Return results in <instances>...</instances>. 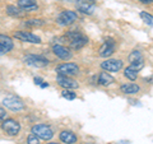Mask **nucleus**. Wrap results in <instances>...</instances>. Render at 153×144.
<instances>
[{"label": "nucleus", "mask_w": 153, "mask_h": 144, "mask_svg": "<svg viewBox=\"0 0 153 144\" xmlns=\"http://www.w3.org/2000/svg\"><path fill=\"white\" fill-rule=\"evenodd\" d=\"M7 13L9 14V16H12V17H22L23 14H25V10H22L21 8H17V7H14V5H9L7 8Z\"/></svg>", "instance_id": "nucleus-19"}, {"label": "nucleus", "mask_w": 153, "mask_h": 144, "mask_svg": "<svg viewBox=\"0 0 153 144\" xmlns=\"http://www.w3.org/2000/svg\"><path fill=\"white\" fill-rule=\"evenodd\" d=\"M98 83L101 85H105V87H107L111 83H114V78L110 74H107L106 71H102L101 74L98 75Z\"/></svg>", "instance_id": "nucleus-18"}, {"label": "nucleus", "mask_w": 153, "mask_h": 144, "mask_svg": "<svg viewBox=\"0 0 153 144\" xmlns=\"http://www.w3.org/2000/svg\"><path fill=\"white\" fill-rule=\"evenodd\" d=\"M142 59L143 57H142V54H140L139 50H134V51L130 52V55H129V61H130V64L135 63V61H139Z\"/></svg>", "instance_id": "nucleus-21"}, {"label": "nucleus", "mask_w": 153, "mask_h": 144, "mask_svg": "<svg viewBox=\"0 0 153 144\" xmlns=\"http://www.w3.org/2000/svg\"><path fill=\"white\" fill-rule=\"evenodd\" d=\"M66 37L69 38V42H70V47L73 50H79L87 44L88 40L87 37H84L82 33L76 32V31H71L66 33Z\"/></svg>", "instance_id": "nucleus-1"}, {"label": "nucleus", "mask_w": 153, "mask_h": 144, "mask_svg": "<svg viewBox=\"0 0 153 144\" xmlns=\"http://www.w3.org/2000/svg\"><path fill=\"white\" fill-rule=\"evenodd\" d=\"M26 26H30V27H41V26H44V21H41V19H30V21L26 22Z\"/></svg>", "instance_id": "nucleus-23"}, {"label": "nucleus", "mask_w": 153, "mask_h": 144, "mask_svg": "<svg viewBox=\"0 0 153 144\" xmlns=\"http://www.w3.org/2000/svg\"><path fill=\"white\" fill-rule=\"evenodd\" d=\"M60 140L66 143V144H74V143H76V140H78V138H76V135L73 131L64 130V131L60 133Z\"/></svg>", "instance_id": "nucleus-16"}, {"label": "nucleus", "mask_w": 153, "mask_h": 144, "mask_svg": "<svg viewBox=\"0 0 153 144\" xmlns=\"http://www.w3.org/2000/svg\"><path fill=\"white\" fill-rule=\"evenodd\" d=\"M14 37L18 38L19 41H23V42H31V44H40L41 42V38L33 35L31 32H26V31H19L14 33Z\"/></svg>", "instance_id": "nucleus-8"}, {"label": "nucleus", "mask_w": 153, "mask_h": 144, "mask_svg": "<svg viewBox=\"0 0 153 144\" xmlns=\"http://www.w3.org/2000/svg\"><path fill=\"white\" fill-rule=\"evenodd\" d=\"M13 49V41L9 36L0 35V54H7Z\"/></svg>", "instance_id": "nucleus-13"}, {"label": "nucleus", "mask_w": 153, "mask_h": 144, "mask_svg": "<svg viewBox=\"0 0 153 144\" xmlns=\"http://www.w3.org/2000/svg\"><path fill=\"white\" fill-rule=\"evenodd\" d=\"M18 7L22 9V10H27V12H33L37 10V3L36 0H18Z\"/></svg>", "instance_id": "nucleus-15"}, {"label": "nucleus", "mask_w": 153, "mask_h": 144, "mask_svg": "<svg viewBox=\"0 0 153 144\" xmlns=\"http://www.w3.org/2000/svg\"><path fill=\"white\" fill-rule=\"evenodd\" d=\"M1 128L3 130L5 131L8 135H17L21 130V125H19V122L16 121V120L13 119H8L5 120L3 124H1Z\"/></svg>", "instance_id": "nucleus-6"}, {"label": "nucleus", "mask_w": 153, "mask_h": 144, "mask_svg": "<svg viewBox=\"0 0 153 144\" xmlns=\"http://www.w3.org/2000/svg\"><path fill=\"white\" fill-rule=\"evenodd\" d=\"M32 133L40 139H44V140H50V139L54 137L52 129L49 125H45V124H38V125H35L32 128Z\"/></svg>", "instance_id": "nucleus-2"}, {"label": "nucleus", "mask_w": 153, "mask_h": 144, "mask_svg": "<svg viewBox=\"0 0 153 144\" xmlns=\"http://www.w3.org/2000/svg\"><path fill=\"white\" fill-rule=\"evenodd\" d=\"M42 82H44V80H42L41 78H35V83L38 84V85H41V84H42Z\"/></svg>", "instance_id": "nucleus-27"}, {"label": "nucleus", "mask_w": 153, "mask_h": 144, "mask_svg": "<svg viewBox=\"0 0 153 144\" xmlns=\"http://www.w3.org/2000/svg\"><path fill=\"white\" fill-rule=\"evenodd\" d=\"M61 96H63L64 98H66V99H74L76 97V94L74 92H70L69 89H64L63 93H61Z\"/></svg>", "instance_id": "nucleus-24"}, {"label": "nucleus", "mask_w": 153, "mask_h": 144, "mask_svg": "<svg viewBox=\"0 0 153 144\" xmlns=\"http://www.w3.org/2000/svg\"><path fill=\"white\" fill-rule=\"evenodd\" d=\"M25 63L27 65L35 66V68H44V66L49 65V60L40 55H27L25 57Z\"/></svg>", "instance_id": "nucleus-4"}, {"label": "nucleus", "mask_w": 153, "mask_h": 144, "mask_svg": "<svg viewBox=\"0 0 153 144\" xmlns=\"http://www.w3.org/2000/svg\"><path fill=\"white\" fill-rule=\"evenodd\" d=\"M56 82H57V84L61 85V87L65 88V89L78 88L79 87V84L76 83L74 79L69 78V76H65V75H59V76H57V79H56Z\"/></svg>", "instance_id": "nucleus-12"}, {"label": "nucleus", "mask_w": 153, "mask_h": 144, "mask_svg": "<svg viewBox=\"0 0 153 144\" xmlns=\"http://www.w3.org/2000/svg\"><path fill=\"white\" fill-rule=\"evenodd\" d=\"M76 19H78V16H76L75 12H73V10H64L63 13L59 14L56 22L59 23V24H61V26H70V24H73Z\"/></svg>", "instance_id": "nucleus-3"}, {"label": "nucleus", "mask_w": 153, "mask_h": 144, "mask_svg": "<svg viewBox=\"0 0 153 144\" xmlns=\"http://www.w3.org/2000/svg\"><path fill=\"white\" fill-rule=\"evenodd\" d=\"M40 87H41V88H46V87H49V84H47V83H42Z\"/></svg>", "instance_id": "nucleus-29"}, {"label": "nucleus", "mask_w": 153, "mask_h": 144, "mask_svg": "<svg viewBox=\"0 0 153 144\" xmlns=\"http://www.w3.org/2000/svg\"><path fill=\"white\" fill-rule=\"evenodd\" d=\"M66 1H78V0H66Z\"/></svg>", "instance_id": "nucleus-30"}, {"label": "nucleus", "mask_w": 153, "mask_h": 144, "mask_svg": "<svg viewBox=\"0 0 153 144\" xmlns=\"http://www.w3.org/2000/svg\"><path fill=\"white\" fill-rule=\"evenodd\" d=\"M140 18L147 23L148 26H153V16H152V14H148L146 12H142L140 13Z\"/></svg>", "instance_id": "nucleus-22"}, {"label": "nucleus", "mask_w": 153, "mask_h": 144, "mask_svg": "<svg viewBox=\"0 0 153 144\" xmlns=\"http://www.w3.org/2000/svg\"><path fill=\"white\" fill-rule=\"evenodd\" d=\"M78 65L73 64V63H65V64H61L56 68V71L59 75H65V76H70V75H74L78 73Z\"/></svg>", "instance_id": "nucleus-5"}, {"label": "nucleus", "mask_w": 153, "mask_h": 144, "mask_svg": "<svg viewBox=\"0 0 153 144\" xmlns=\"http://www.w3.org/2000/svg\"><path fill=\"white\" fill-rule=\"evenodd\" d=\"M120 89H121V92L125 93V94H134V93H138L140 91L139 85H137V84H134V83L123 84L121 87H120Z\"/></svg>", "instance_id": "nucleus-17"}, {"label": "nucleus", "mask_w": 153, "mask_h": 144, "mask_svg": "<svg viewBox=\"0 0 153 144\" xmlns=\"http://www.w3.org/2000/svg\"><path fill=\"white\" fill-rule=\"evenodd\" d=\"M96 7V0H78L76 8L84 14H92Z\"/></svg>", "instance_id": "nucleus-9"}, {"label": "nucleus", "mask_w": 153, "mask_h": 144, "mask_svg": "<svg viewBox=\"0 0 153 144\" xmlns=\"http://www.w3.org/2000/svg\"><path fill=\"white\" fill-rule=\"evenodd\" d=\"M124 74H125L126 78L130 79V80H135L138 78V70L131 68V66H128V68L125 69V71H124Z\"/></svg>", "instance_id": "nucleus-20"}, {"label": "nucleus", "mask_w": 153, "mask_h": 144, "mask_svg": "<svg viewBox=\"0 0 153 144\" xmlns=\"http://www.w3.org/2000/svg\"><path fill=\"white\" fill-rule=\"evenodd\" d=\"M52 52H54L57 57H60V59H63V60H69L71 57V52L66 49V47L61 46V45H55L52 47Z\"/></svg>", "instance_id": "nucleus-14"}, {"label": "nucleus", "mask_w": 153, "mask_h": 144, "mask_svg": "<svg viewBox=\"0 0 153 144\" xmlns=\"http://www.w3.org/2000/svg\"><path fill=\"white\" fill-rule=\"evenodd\" d=\"M138 1H140L143 4H151V3H153V0H138Z\"/></svg>", "instance_id": "nucleus-28"}, {"label": "nucleus", "mask_w": 153, "mask_h": 144, "mask_svg": "<svg viewBox=\"0 0 153 144\" xmlns=\"http://www.w3.org/2000/svg\"><path fill=\"white\" fill-rule=\"evenodd\" d=\"M38 137H36L35 134H31V135H28V138H27V143L28 144H40V140H38Z\"/></svg>", "instance_id": "nucleus-25"}, {"label": "nucleus", "mask_w": 153, "mask_h": 144, "mask_svg": "<svg viewBox=\"0 0 153 144\" xmlns=\"http://www.w3.org/2000/svg\"><path fill=\"white\" fill-rule=\"evenodd\" d=\"M101 68L106 71H119L123 68V61L116 60V59H110V60L103 61L101 64Z\"/></svg>", "instance_id": "nucleus-11"}, {"label": "nucleus", "mask_w": 153, "mask_h": 144, "mask_svg": "<svg viewBox=\"0 0 153 144\" xmlns=\"http://www.w3.org/2000/svg\"><path fill=\"white\" fill-rule=\"evenodd\" d=\"M7 117V112H5V110L0 107V119H5Z\"/></svg>", "instance_id": "nucleus-26"}, {"label": "nucleus", "mask_w": 153, "mask_h": 144, "mask_svg": "<svg viewBox=\"0 0 153 144\" xmlns=\"http://www.w3.org/2000/svg\"><path fill=\"white\" fill-rule=\"evenodd\" d=\"M114 51H115V42H114V40H111V38H108V40L105 41V44L100 47L98 54L102 57H108L114 54Z\"/></svg>", "instance_id": "nucleus-10"}, {"label": "nucleus", "mask_w": 153, "mask_h": 144, "mask_svg": "<svg viewBox=\"0 0 153 144\" xmlns=\"http://www.w3.org/2000/svg\"><path fill=\"white\" fill-rule=\"evenodd\" d=\"M3 105L9 110H12V111H21V110L25 108V103L16 97H5L3 99Z\"/></svg>", "instance_id": "nucleus-7"}, {"label": "nucleus", "mask_w": 153, "mask_h": 144, "mask_svg": "<svg viewBox=\"0 0 153 144\" xmlns=\"http://www.w3.org/2000/svg\"><path fill=\"white\" fill-rule=\"evenodd\" d=\"M47 144H59V143H54V142H51V143H47Z\"/></svg>", "instance_id": "nucleus-31"}]
</instances>
